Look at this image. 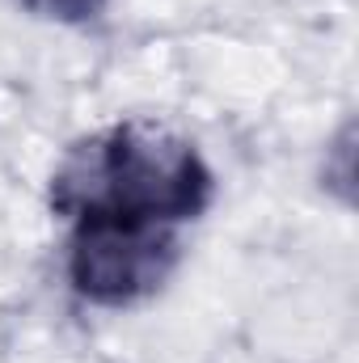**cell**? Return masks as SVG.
I'll use <instances>...</instances> for the list:
<instances>
[{
    "mask_svg": "<svg viewBox=\"0 0 359 363\" xmlns=\"http://www.w3.org/2000/svg\"><path fill=\"white\" fill-rule=\"evenodd\" d=\"M211 169L165 123L123 118L68 148L51 174V207L77 220L165 224L194 220L211 203Z\"/></svg>",
    "mask_w": 359,
    "mask_h": 363,
    "instance_id": "obj_1",
    "label": "cell"
},
{
    "mask_svg": "<svg viewBox=\"0 0 359 363\" xmlns=\"http://www.w3.org/2000/svg\"><path fill=\"white\" fill-rule=\"evenodd\" d=\"M30 13H38V17H51V21H68V26H77V21H93L101 9H106V0H21Z\"/></svg>",
    "mask_w": 359,
    "mask_h": 363,
    "instance_id": "obj_3",
    "label": "cell"
},
{
    "mask_svg": "<svg viewBox=\"0 0 359 363\" xmlns=\"http://www.w3.org/2000/svg\"><path fill=\"white\" fill-rule=\"evenodd\" d=\"M178 267V237L165 224L136 220H77L68 279L77 296L101 308H127L153 291Z\"/></svg>",
    "mask_w": 359,
    "mask_h": 363,
    "instance_id": "obj_2",
    "label": "cell"
}]
</instances>
